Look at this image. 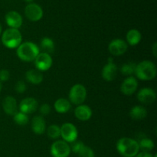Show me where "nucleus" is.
<instances>
[{"instance_id": "obj_1", "label": "nucleus", "mask_w": 157, "mask_h": 157, "mask_svg": "<svg viewBox=\"0 0 157 157\" xmlns=\"http://www.w3.org/2000/svg\"><path fill=\"white\" fill-rule=\"evenodd\" d=\"M117 150L124 157H134L139 153L138 142L129 137H123L117 141Z\"/></svg>"}, {"instance_id": "obj_2", "label": "nucleus", "mask_w": 157, "mask_h": 157, "mask_svg": "<svg viewBox=\"0 0 157 157\" xmlns=\"http://www.w3.org/2000/svg\"><path fill=\"white\" fill-rule=\"evenodd\" d=\"M39 53L38 46L31 41L21 43L17 48V55L21 61L25 62L34 61Z\"/></svg>"}, {"instance_id": "obj_3", "label": "nucleus", "mask_w": 157, "mask_h": 157, "mask_svg": "<svg viewBox=\"0 0 157 157\" xmlns=\"http://www.w3.org/2000/svg\"><path fill=\"white\" fill-rule=\"evenodd\" d=\"M135 75L141 81H151L156 76V67L150 61H143L136 64Z\"/></svg>"}, {"instance_id": "obj_4", "label": "nucleus", "mask_w": 157, "mask_h": 157, "mask_svg": "<svg viewBox=\"0 0 157 157\" xmlns=\"http://www.w3.org/2000/svg\"><path fill=\"white\" fill-rule=\"evenodd\" d=\"M22 41L21 34L18 29H8L3 32L2 42L8 48H16Z\"/></svg>"}, {"instance_id": "obj_5", "label": "nucleus", "mask_w": 157, "mask_h": 157, "mask_svg": "<svg viewBox=\"0 0 157 157\" xmlns=\"http://www.w3.org/2000/svg\"><path fill=\"white\" fill-rule=\"evenodd\" d=\"M87 98V90L85 87L81 84H76L71 88L69 92L70 102L75 105H81L84 102Z\"/></svg>"}, {"instance_id": "obj_6", "label": "nucleus", "mask_w": 157, "mask_h": 157, "mask_svg": "<svg viewBox=\"0 0 157 157\" xmlns=\"http://www.w3.org/2000/svg\"><path fill=\"white\" fill-rule=\"evenodd\" d=\"M70 153V146L64 140L55 141L51 147V154L53 157H68Z\"/></svg>"}, {"instance_id": "obj_7", "label": "nucleus", "mask_w": 157, "mask_h": 157, "mask_svg": "<svg viewBox=\"0 0 157 157\" xmlns=\"http://www.w3.org/2000/svg\"><path fill=\"white\" fill-rule=\"evenodd\" d=\"M60 128H61V136H62L64 141L67 143H73L76 141L78 132L74 124L66 123L63 124Z\"/></svg>"}, {"instance_id": "obj_8", "label": "nucleus", "mask_w": 157, "mask_h": 157, "mask_svg": "<svg viewBox=\"0 0 157 157\" xmlns=\"http://www.w3.org/2000/svg\"><path fill=\"white\" fill-rule=\"evenodd\" d=\"M26 18L32 21H38L43 17V10L36 3H29L25 9Z\"/></svg>"}, {"instance_id": "obj_9", "label": "nucleus", "mask_w": 157, "mask_h": 157, "mask_svg": "<svg viewBox=\"0 0 157 157\" xmlns=\"http://www.w3.org/2000/svg\"><path fill=\"white\" fill-rule=\"evenodd\" d=\"M34 61H35L36 69L40 71H45L49 70L53 62L51 55L44 52L38 54Z\"/></svg>"}, {"instance_id": "obj_10", "label": "nucleus", "mask_w": 157, "mask_h": 157, "mask_svg": "<svg viewBox=\"0 0 157 157\" xmlns=\"http://www.w3.org/2000/svg\"><path fill=\"white\" fill-rule=\"evenodd\" d=\"M108 50L111 55L114 56L122 55L127 52V44L123 39H114L112 40L108 45Z\"/></svg>"}, {"instance_id": "obj_11", "label": "nucleus", "mask_w": 157, "mask_h": 157, "mask_svg": "<svg viewBox=\"0 0 157 157\" xmlns=\"http://www.w3.org/2000/svg\"><path fill=\"white\" fill-rule=\"evenodd\" d=\"M117 67L113 62V58H109L107 64L104 65L102 70V77L106 81H112L115 80L117 75Z\"/></svg>"}, {"instance_id": "obj_12", "label": "nucleus", "mask_w": 157, "mask_h": 157, "mask_svg": "<svg viewBox=\"0 0 157 157\" xmlns=\"http://www.w3.org/2000/svg\"><path fill=\"white\" fill-rule=\"evenodd\" d=\"M137 99L140 102L145 104H153L156 99V94L154 90L151 88H143L138 92Z\"/></svg>"}, {"instance_id": "obj_13", "label": "nucleus", "mask_w": 157, "mask_h": 157, "mask_svg": "<svg viewBox=\"0 0 157 157\" xmlns=\"http://www.w3.org/2000/svg\"><path fill=\"white\" fill-rule=\"evenodd\" d=\"M138 87V81L133 77L130 76L123 81L121 86V90L124 94L130 96L135 93Z\"/></svg>"}, {"instance_id": "obj_14", "label": "nucleus", "mask_w": 157, "mask_h": 157, "mask_svg": "<svg viewBox=\"0 0 157 157\" xmlns=\"http://www.w3.org/2000/svg\"><path fill=\"white\" fill-rule=\"evenodd\" d=\"M38 103L35 98H27L23 99L19 104L20 112L25 114L32 113L35 112L38 109Z\"/></svg>"}, {"instance_id": "obj_15", "label": "nucleus", "mask_w": 157, "mask_h": 157, "mask_svg": "<svg viewBox=\"0 0 157 157\" xmlns=\"http://www.w3.org/2000/svg\"><path fill=\"white\" fill-rule=\"evenodd\" d=\"M6 21L11 29H18L22 25V17L16 11H10L6 15Z\"/></svg>"}, {"instance_id": "obj_16", "label": "nucleus", "mask_w": 157, "mask_h": 157, "mask_svg": "<svg viewBox=\"0 0 157 157\" xmlns=\"http://www.w3.org/2000/svg\"><path fill=\"white\" fill-rule=\"evenodd\" d=\"M2 107L4 111L8 115L14 116L17 113V101L12 96L6 97L2 102Z\"/></svg>"}, {"instance_id": "obj_17", "label": "nucleus", "mask_w": 157, "mask_h": 157, "mask_svg": "<svg viewBox=\"0 0 157 157\" xmlns=\"http://www.w3.org/2000/svg\"><path fill=\"white\" fill-rule=\"evenodd\" d=\"M32 130L35 134L41 135L45 132V121L41 116H35L32 121Z\"/></svg>"}, {"instance_id": "obj_18", "label": "nucleus", "mask_w": 157, "mask_h": 157, "mask_svg": "<svg viewBox=\"0 0 157 157\" xmlns=\"http://www.w3.org/2000/svg\"><path fill=\"white\" fill-rule=\"evenodd\" d=\"M75 115L80 121H87L91 117L92 110L88 106L81 104L75 108Z\"/></svg>"}, {"instance_id": "obj_19", "label": "nucleus", "mask_w": 157, "mask_h": 157, "mask_svg": "<svg viewBox=\"0 0 157 157\" xmlns=\"http://www.w3.org/2000/svg\"><path fill=\"white\" fill-rule=\"evenodd\" d=\"M25 78L29 82L33 84H39L43 81V75L37 69H31L25 74Z\"/></svg>"}, {"instance_id": "obj_20", "label": "nucleus", "mask_w": 157, "mask_h": 157, "mask_svg": "<svg viewBox=\"0 0 157 157\" xmlns=\"http://www.w3.org/2000/svg\"><path fill=\"white\" fill-rule=\"evenodd\" d=\"M130 117L135 121H140L147 116V109L142 106H135L130 111Z\"/></svg>"}, {"instance_id": "obj_21", "label": "nucleus", "mask_w": 157, "mask_h": 157, "mask_svg": "<svg viewBox=\"0 0 157 157\" xmlns=\"http://www.w3.org/2000/svg\"><path fill=\"white\" fill-rule=\"evenodd\" d=\"M55 109L58 113H67L71 109V102L65 98H59L55 103Z\"/></svg>"}, {"instance_id": "obj_22", "label": "nucleus", "mask_w": 157, "mask_h": 157, "mask_svg": "<svg viewBox=\"0 0 157 157\" xmlns=\"http://www.w3.org/2000/svg\"><path fill=\"white\" fill-rule=\"evenodd\" d=\"M141 33L137 29H130L127 34V41L129 44L132 46L136 45L140 41Z\"/></svg>"}, {"instance_id": "obj_23", "label": "nucleus", "mask_w": 157, "mask_h": 157, "mask_svg": "<svg viewBox=\"0 0 157 157\" xmlns=\"http://www.w3.org/2000/svg\"><path fill=\"white\" fill-rule=\"evenodd\" d=\"M139 144L140 150H142L143 152H147V153H150L153 148H154V143L151 139L147 137H144L140 139V140L138 142Z\"/></svg>"}, {"instance_id": "obj_24", "label": "nucleus", "mask_w": 157, "mask_h": 157, "mask_svg": "<svg viewBox=\"0 0 157 157\" xmlns=\"http://www.w3.org/2000/svg\"><path fill=\"white\" fill-rule=\"evenodd\" d=\"M41 48L44 53H47L49 55L55 50V43L53 40L45 37V38H43L41 41Z\"/></svg>"}, {"instance_id": "obj_25", "label": "nucleus", "mask_w": 157, "mask_h": 157, "mask_svg": "<svg viewBox=\"0 0 157 157\" xmlns=\"http://www.w3.org/2000/svg\"><path fill=\"white\" fill-rule=\"evenodd\" d=\"M136 64L133 62H128L126 64H123L121 67V73L126 76H130L133 74H135L136 71Z\"/></svg>"}, {"instance_id": "obj_26", "label": "nucleus", "mask_w": 157, "mask_h": 157, "mask_svg": "<svg viewBox=\"0 0 157 157\" xmlns=\"http://www.w3.org/2000/svg\"><path fill=\"white\" fill-rule=\"evenodd\" d=\"M13 119L15 124L20 126L26 125L29 122V117H28L27 114L21 113V112H17L13 116Z\"/></svg>"}, {"instance_id": "obj_27", "label": "nucleus", "mask_w": 157, "mask_h": 157, "mask_svg": "<svg viewBox=\"0 0 157 157\" xmlns=\"http://www.w3.org/2000/svg\"><path fill=\"white\" fill-rule=\"evenodd\" d=\"M47 133L52 139H58L61 136V128L57 125H51L48 128Z\"/></svg>"}, {"instance_id": "obj_28", "label": "nucleus", "mask_w": 157, "mask_h": 157, "mask_svg": "<svg viewBox=\"0 0 157 157\" xmlns=\"http://www.w3.org/2000/svg\"><path fill=\"white\" fill-rule=\"evenodd\" d=\"M77 154L79 157H95L93 150L87 146L84 145Z\"/></svg>"}, {"instance_id": "obj_29", "label": "nucleus", "mask_w": 157, "mask_h": 157, "mask_svg": "<svg viewBox=\"0 0 157 157\" xmlns=\"http://www.w3.org/2000/svg\"><path fill=\"white\" fill-rule=\"evenodd\" d=\"M15 90L17 93L23 94L26 90V84L23 81H18L15 84Z\"/></svg>"}, {"instance_id": "obj_30", "label": "nucleus", "mask_w": 157, "mask_h": 157, "mask_svg": "<svg viewBox=\"0 0 157 157\" xmlns=\"http://www.w3.org/2000/svg\"><path fill=\"white\" fill-rule=\"evenodd\" d=\"M84 145V144H83L82 142H81V141H75V142L72 143L71 148V150L74 153H76L77 154V153L80 151V150L82 148L83 146Z\"/></svg>"}, {"instance_id": "obj_31", "label": "nucleus", "mask_w": 157, "mask_h": 157, "mask_svg": "<svg viewBox=\"0 0 157 157\" xmlns=\"http://www.w3.org/2000/svg\"><path fill=\"white\" fill-rule=\"evenodd\" d=\"M10 78V73L8 70L3 69L0 71V81H7Z\"/></svg>"}, {"instance_id": "obj_32", "label": "nucleus", "mask_w": 157, "mask_h": 157, "mask_svg": "<svg viewBox=\"0 0 157 157\" xmlns=\"http://www.w3.org/2000/svg\"><path fill=\"white\" fill-rule=\"evenodd\" d=\"M40 113L42 115H48L51 112V107L49 104H44L40 107L39 108Z\"/></svg>"}, {"instance_id": "obj_33", "label": "nucleus", "mask_w": 157, "mask_h": 157, "mask_svg": "<svg viewBox=\"0 0 157 157\" xmlns=\"http://www.w3.org/2000/svg\"><path fill=\"white\" fill-rule=\"evenodd\" d=\"M134 157H153V155L147 152H142V153H137Z\"/></svg>"}, {"instance_id": "obj_34", "label": "nucleus", "mask_w": 157, "mask_h": 157, "mask_svg": "<svg viewBox=\"0 0 157 157\" xmlns=\"http://www.w3.org/2000/svg\"><path fill=\"white\" fill-rule=\"evenodd\" d=\"M156 48H157V44H156V43L155 42L154 44H153V55H154L155 57H156Z\"/></svg>"}, {"instance_id": "obj_35", "label": "nucleus", "mask_w": 157, "mask_h": 157, "mask_svg": "<svg viewBox=\"0 0 157 157\" xmlns=\"http://www.w3.org/2000/svg\"><path fill=\"white\" fill-rule=\"evenodd\" d=\"M25 2H29V3H32V2L34 1V0H25Z\"/></svg>"}, {"instance_id": "obj_36", "label": "nucleus", "mask_w": 157, "mask_h": 157, "mask_svg": "<svg viewBox=\"0 0 157 157\" xmlns=\"http://www.w3.org/2000/svg\"><path fill=\"white\" fill-rule=\"evenodd\" d=\"M1 33H2V25L1 24H0V35H1Z\"/></svg>"}, {"instance_id": "obj_37", "label": "nucleus", "mask_w": 157, "mask_h": 157, "mask_svg": "<svg viewBox=\"0 0 157 157\" xmlns=\"http://www.w3.org/2000/svg\"><path fill=\"white\" fill-rule=\"evenodd\" d=\"M2 90V85H1V83H0V91H1Z\"/></svg>"}]
</instances>
